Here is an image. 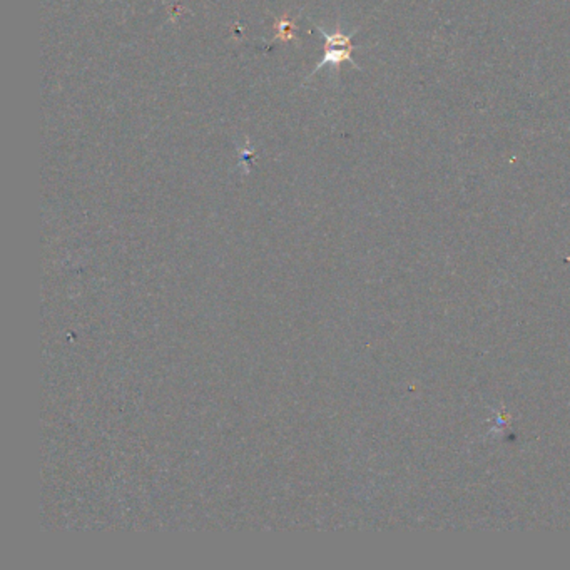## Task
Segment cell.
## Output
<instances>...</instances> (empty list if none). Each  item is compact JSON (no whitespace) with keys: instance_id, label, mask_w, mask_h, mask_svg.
<instances>
[{"instance_id":"7a4b0ae2","label":"cell","mask_w":570,"mask_h":570,"mask_svg":"<svg viewBox=\"0 0 570 570\" xmlns=\"http://www.w3.org/2000/svg\"><path fill=\"white\" fill-rule=\"evenodd\" d=\"M294 27L291 18H276V22H274V30H276V35H274V39H281V40H296V37H294Z\"/></svg>"},{"instance_id":"6da1fadb","label":"cell","mask_w":570,"mask_h":570,"mask_svg":"<svg viewBox=\"0 0 570 570\" xmlns=\"http://www.w3.org/2000/svg\"><path fill=\"white\" fill-rule=\"evenodd\" d=\"M318 32L325 37V54L320 62L316 64V67L313 69V72L308 76V79H311L320 69L326 67V65L340 67L343 62L352 64L354 69H358L359 71V65L354 62L353 59V50L358 49L357 45L353 44V35L357 34L358 29H354L350 32V34H347V32L340 29V26H336L335 32H331V34H328L323 27H318Z\"/></svg>"}]
</instances>
